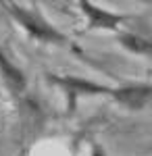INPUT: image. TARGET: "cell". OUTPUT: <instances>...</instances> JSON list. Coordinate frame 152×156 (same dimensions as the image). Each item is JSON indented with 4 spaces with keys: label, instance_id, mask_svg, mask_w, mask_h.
I'll list each match as a JSON object with an SVG mask.
<instances>
[{
    "label": "cell",
    "instance_id": "obj_1",
    "mask_svg": "<svg viewBox=\"0 0 152 156\" xmlns=\"http://www.w3.org/2000/svg\"><path fill=\"white\" fill-rule=\"evenodd\" d=\"M6 6H9V12L25 27V31L29 36H34L35 40H40V42H65V36L60 31H56L42 15L27 11L23 6H17V4H6Z\"/></svg>",
    "mask_w": 152,
    "mask_h": 156
},
{
    "label": "cell",
    "instance_id": "obj_2",
    "mask_svg": "<svg viewBox=\"0 0 152 156\" xmlns=\"http://www.w3.org/2000/svg\"><path fill=\"white\" fill-rule=\"evenodd\" d=\"M110 96L119 100L121 104H125L131 110H142L150 100V85L148 83H138V85H125L117 87L110 92Z\"/></svg>",
    "mask_w": 152,
    "mask_h": 156
},
{
    "label": "cell",
    "instance_id": "obj_3",
    "mask_svg": "<svg viewBox=\"0 0 152 156\" xmlns=\"http://www.w3.org/2000/svg\"><path fill=\"white\" fill-rule=\"evenodd\" d=\"M50 81L65 85L71 92V106H73L77 94H110L113 92L106 85H96L92 81H83V79H77V77H50Z\"/></svg>",
    "mask_w": 152,
    "mask_h": 156
},
{
    "label": "cell",
    "instance_id": "obj_4",
    "mask_svg": "<svg viewBox=\"0 0 152 156\" xmlns=\"http://www.w3.org/2000/svg\"><path fill=\"white\" fill-rule=\"evenodd\" d=\"M81 11L88 15L90 19V27L96 29V27H104V29H115L121 21H125L123 15H115V12L102 11V9H96L92 2H79Z\"/></svg>",
    "mask_w": 152,
    "mask_h": 156
},
{
    "label": "cell",
    "instance_id": "obj_5",
    "mask_svg": "<svg viewBox=\"0 0 152 156\" xmlns=\"http://www.w3.org/2000/svg\"><path fill=\"white\" fill-rule=\"evenodd\" d=\"M0 77L4 79L6 87L13 94H21L25 90V75L19 67H15L11 60L6 58V54L0 50Z\"/></svg>",
    "mask_w": 152,
    "mask_h": 156
},
{
    "label": "cell",
    "instance_id": "obj_6",
    "mask_svg": "<svg viewBox=\"0 0 152 156\" xmlns=\"http://www.w3.org/2000/svg\"><path fill=\"white\" fill-rule=\"evenodd\" d=\"M119 42H121L125 48H129L131 52H136V54H144V56L150 54V42H148L146 37L133 36V34H121V36H119Z\"/></svg>",
    "mask_w": 152,
    "mask_h": 156
}]
</instances>
